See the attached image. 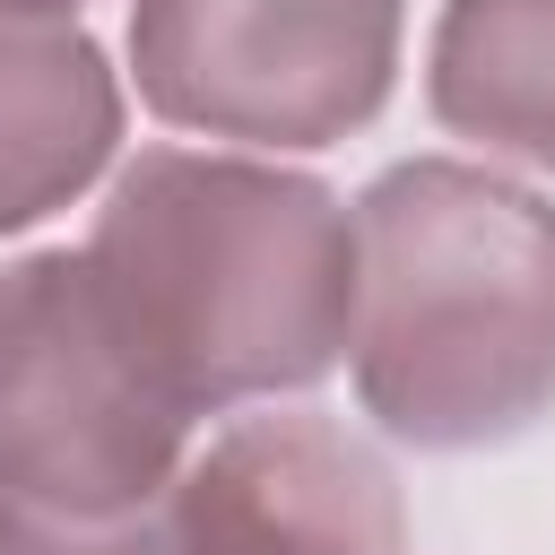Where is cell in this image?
<instances>
[{"mask_svg": "<svg viewBox=\"0 0 555 555\" xmlns=\"http://www.w3.org/2000/svg\"><path fill=\"white\" fill-rule=\"evenodd\" d=\"M87 286L182 416L304 399L347 364L356 208L251 147H139L87 217Z\"/></svg>", "mask_w": 555, "mask_h": 555, "instance_id": "cell-1", "label": "cell"}, {"mask_svg": "<svg viewBox=\"0 0 555 555\" xmlns=\"http://www.w3.org/2000/svg\"><path fill=\"white\" fill-rule=\"evenodd\" d=\"M347 382L373 434L468 460L555 416V199L486 156H399L356 199Z\"/></svg>", "mask_w": 555, "mask_h": 555, "instance_id": "cell-2", "label": "cell"}, {"mask_svg": "<svg viewBox=\"0 0 555 555\" xmlns=\"http://www.w3.org/2000/svg\"><path fill=\"white\" fill-rule=\"evenodd\" d=\"M121 87L182 139L321 156L399 95L408 0H130Z\"/></svg>", "mask_w": 555, "mask_h": 555, "instance_id": "cell-3", "label": "cell"}, {"mask_svg": "<svg viewBox=\"0 0 555 555\" xmlns=\"http://www.w3.org/2000/svg\"><path fill=\"white\" fill-rule=\"evenodd\" d=\"M191 425L139 373L69 243L0 260V494L43 512L165 503Z\"/></svg>", "mask_w": 555, "mask_h": 555, "instance_id": "cell-4", "label": "cell"}, {"mask_svg": "<svg viewBox=\"0 0 555 555\" xmlns=\"http://www.w3.org/2000/svg\"><path fill=\"white\" fill-rule=\"evenodd\" d=\"M165 529L173 555H408V486L347 416L260 399L182 451Z\"/></svg>", "mask_w": 555, "mask_h": 555, "instance_id": "cell-5", "label": "cell"}, {"mask_svg": "<svg viewBox=\"0 0 555 555\" xmlns=\"http://www.w3.org/2000/svg\"><path fill=\"white\" fill-rule=\"evenodd\" d=\"M121 113L130 87L78 9L0 0V243L121 165Z\"/></svg>", "mask_w": 555, "mask_h": 555, "instance_id": "cell-6", "label": "cell"}, {"mask_svg": "<svg viewBox=\"0 0 555 555\" xmlns=\"http://www.w3.org/2000/svg\"><path fill=\"white\" fill-rule=\"evenodd\" d=\"M425 113L486 165L555 182V0H442L425 35Z\"/></svg>", "mask_w": 555, "mask_h": 555, "instance_id": "cell-7", "label": "cell"}, {"mask_svg": "<svg viewBox=\"0 0 555 555\" xmlns=\"http://www.w3.org/2000/svg\"><path fill=\"white\" fill-rule=\"evenodd\" d=\"M0 555H173L165 503L139 512H43L0 494Z\"/></svg>", "mask_w": 555, "mask_h": 555, "instance_id": "cell-8", "label": "cell"}, {"mask_svg": "<svg viewBox=\"0 0 555 555\" xmlns=\"http://www.w3.org/2000/svg\"><path fill=\"white\" fill-rule=\"evenodd\" d=\"M35 9H87V0H35Z\"/></svg>", "mask_w": 555, "mask_h": 555, "instance_id": "cell-9", "label": "cell"}]
</instances>
